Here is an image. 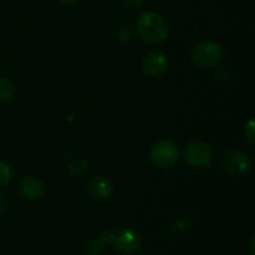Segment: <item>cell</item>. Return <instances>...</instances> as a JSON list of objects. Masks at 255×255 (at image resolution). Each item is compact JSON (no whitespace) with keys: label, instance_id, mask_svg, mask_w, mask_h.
Returning <instances> with one entry per match:
<instances>
[{"label":"cell","instance_id":"52a82bcc","mask_svg":"<svg viewBox=\"0 0 255 255\" xmlns=\"http://www.w3.org/2000/svg\"><path fill=\"white\" fill-rule=\"evenodd\" d=\"M142 70L148 76H162L168 70V60L161 52H151L144 56L142 61Z\"/></svg>","mask_w":255,"mask_h":255},{"label":"cell","instance_id":"30bf717a","mask_svg":"<svg viewBox=\"0 0 255 255\" xmlns=\"http://www.w3.org/2000/svg\"><path fill=\"white\" fill-rule=\"evenodd\" d=\"M15 89L12 82L6 77L0 76V105L6 104L14 97Z\"/></svg>","mask_w":255,"mask_h":255},{"label":"cell","instance_id":"5b68a950","mask_svg":"<svg viewBox=\"0 0 255 255\" xmlns=\"http://www.w3.org/2000/svg\"><path fill=\"white\" fill-rule=\"evenodd\" d=\"M112 246L120 252L127 255L137 254L142 248V239L134 231L128 228L119 229L115 232L114 244Z\"/></svg>","mask_w":255,"mask_h":255},{"label":"cell","instance_id":"277c9868","mask_svg":"<svg viewBox=\"0 0 255 255\" xmlns=\"http://www.w3.org/2000/svg\"><path fill=\"white\" fill-rule=\"evenodd\" d=\"M183 158L193 168H204L208 166L213 158L211 147L204 142L194 141L186 146L183 152Z\"/></svg>","mask_w":255,"mask_h":255},{"label":"cell","instance_id":"4fadbf2b","mask_svg":"<svg viewBox=\"0 0 255 255\" xmlns=\"http://www.w3.org/2000/svg\"><path fill=\"white\" fill-rule=\"evenodd\" d=\"M104 249V246L97 241H90L89 243L86 244V251L90 255H99Z\"/></svg>","mask_w":255,"mask_h":255},{"label":"cell","instance_id":"3957f363","mask_svg":"<svg viewBox=\"0 0 255 255\" xmlns=\"http://www.w3.org/2000/svg\"><path fill=\"white\" fill-rule=\"evenodd\" d=\"M149 157L156 167L161 169H169L178 162L179 149L173 142L159 141L153 144Z\"/></svg>","mask_w":255,"mask_h":255},{"label":"cell","instance_id":"7a4b0ae2","mask_svg":"<svg viewBox=\"0 0 255 255\" xmlns=\"http://www.w3.org/2000/svg\"><path fill=\"white\" fill-rule=\"evenodd\" d=\"M224 56L222 46L213 41H203L192 50L191 59L201 69H212L218 66Z\"/></svg>","mask_w":255,"mask_h":255},{"label":"cell","instance_id":"d6986e66","mask_svg":"<svg viewBox=\"0 0 255 255\" xmlns=\"http://www.w3.org/2000/svg\"><path fill=\"white\" fill-rule=\"evenodd\" d=\"M4 208H5V207H4V201H2V198H1V197H0V212L4 211Z\"/></svg>","mask_w":255,"mask_h":255},{"label":"cell","instance_id":"9a60e30c","mask_svg":"<svg viewBox=\"0 0 255 255\" xmlns=\"http://www.w3.org/2000/svg\"><path fill=\"white\" fill-rule=\"evenodd\" d=\"M244 134H246V138L251 142L252 144L255 143V137H254V121L253 120H249L248 124L246 125V128H244Z\"/></svg>","mask_w":255,"mask_h":255},{"label":"cell","instance_id":"8fae6325","mask_svg":"<svg viewBox=\"0 0 255 255\" xmlns=\"http://www.w3.org/2000/svg\"><path fill=\"white\" fill-rule=\"evenodd\" d=\"M69 171L71 172V174H74V176L80 177V176H84V174L89 173L90 167H89V163H87V162L82 161V159H76V161H74L69 166Z\"/></svg>","mask_w":255,"mask_h":255},{"label":"cell","instance_id":"ac0fdd59","mask_svg":"<svg viewBox=\"0 0 255 255\" xmlns=\"http://www.w3.org/2000/svg\"><path fill=\"white\" fill-rule=\"evenodd\" d=\"M64 5H72L77 1V0H60Z\"/></svg>","mask_w":255,"mask_h":255},{"label":"cell","instance_id":"5bb4252c","mask_svg":"<svg viewBox=\"0 0 255 255\" xmlns=\"http://www.w3.org/2000/svg\"><path fill=\"white\" fill-rule=\"evenodd\" d=\"M114 238H115V233H114V232L106 231V232H102V233L100 234L99 242L104 247L112 246V244H114Z\"/></svg>","mask_w":255,"mask_h":255},{"label":"cell","instance_id":"e0dca14e","mask_svg":"<svg viewBox=\"0 0 255 255\" xmlns=\"http://www.w3.org/2000/svg\"><path fill=\"white\" fill-rule=\"evenodd\" d=\"M124 4H126L129 7H137L143 2V0H122Z\"/></svg>","mask_w":255,"mask_h":255},{"label":"cell","instance_id":"2e32d148","mask_svg":"<svg viewBox=\"0 0 255 255\" xmlns=\"http://www.w3.org/2000/svg\"><path fill=\"white\" fill-rule=\"evenodd\" d=\"M187 227H188V221H187V218H178L176 221V233L179 234V233H184V232L187 231Z\"/></svg>","mask_w":255,"mask_h":255},{"label":"cell","instance_id":"6da1fadb","mask_svg":"<svg viewBox=\"0 0 255 255\" xmlns=\"http://www.w3.org/2000/svg\"><path fill=\"white\" fill-rule=\"evenodd\" d=\"M136 31L148 44H161L168 37L169 27L166 19L153 11H146L136 21Z\"/></svg>","mask_w":255,"mask_h":255},{"label":"cell","instance_id":"8992f818","mask_svg":"<svg viewBox=\"0 0 255 255\" xmlns=\"http://www.w3.org/2000/svg\"><path fill=\"white\" fill-rule=\"evenodd\" d=\"M224 168L232 176H243L248 173L252 167V161L243 151H231L223 158Z\"/></svg>","mask_w":255,"mask_h":255},{"label":"cell","instance_id":"9c48e42d","mask_svg":"<svg viewBox=\"0 0 255 255\" xmlns=\"http://www.w3.org/2000/svg\"><path fill=\"white\" fill-rule=\"evenodd\" d=\"M86 188L90 196L95 199H106L114 192V186H112L111 182L102 176L92 177L87 182Z\"/></svg>","mask_w":255,"mask_h":255},{"label":"cell","instance_id":"7c38bea8","mask_svg":"<svg viewBox=\"0 0 255 255\" xmlns=\"http://www.w3.org/2000/svg\"><path fill=\"white\" fill-rule=\"evenodd\" d=\"M11 176L12 172L9 163H6L5 161H0V188L9 184V182L11 181Z\"/></svg>","mask_w":255,"mask_h":255},{"label":"cell","instance_id":"ba28073f","mask_svg":"<svg viewBox=\"0 0 255 255\" xmlns=\"http://www.w3.org/2000/svg\"><path fill=\"white\" fill-rule=\"evenodd\" d=\"M19 189L22 196L30 201H37L45 194V184L41 179L34 176L24 177L19 183Z\"/></svg>","mask_w":255,"mask_h":255}]
</instances>
